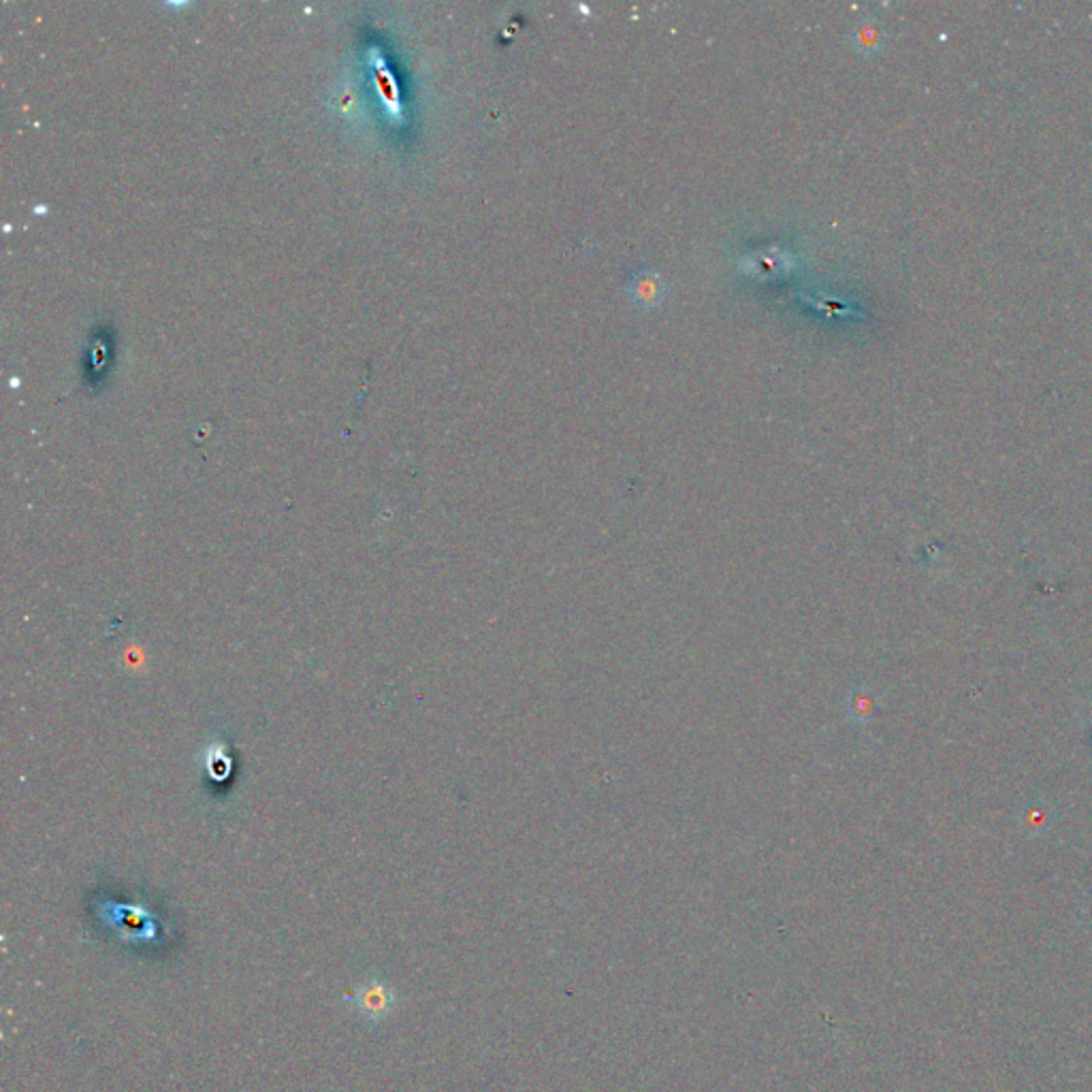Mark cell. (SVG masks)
Listing matches in <instances>:
<instances>
[{
    "label": "cell",
    "instance_id": "1",
    "mask_svg": "<svg viewBox=\"0 0 1092 1092\" xmlns=\"http://www.w3.org/2000/svg\"><path fill=\"white\" fill-rule=\"evenodd\" d=\"M351 1007L356 1016L372 1025L389 1018L397 1007V992L395 988L380 977H370L354 990V995L349 997Z\"/></svg>",
    "mask_w": 1092,
    "mask_h": 1092
},
{
    "label": "cell",
    "instance_id": "2",
    "mask_svg": "<svg viewBox=\"0 0 1092 1092\" xmlns=\"http://www.w3.org/2000/svg\"><path fill=\"white\" fill-rule=\"evenodd\" d=\"M666 293V284H663L662 275L655 272H638L628 282L630 301L640 307V310H655V307H660Z\"/></svg>",
    "mask_w": 1092,
    "mask_h": 1092
},
{
    "label": "cell",
    "instance_id": "3",
    "mask_svg": "<svg viewBox=\"0 0 1092 1092\" xmlns=\"http://www.w3.org/2000/svg\"><path fill=\"white\" fill-rule=\"evenodd\" d=\"M851 39H853V45H856V49H860V52H875V49L881 45L883 35H881L877 24L865 22V24H860L856 31H853Z\"/></svg>",
    "mask_w": 1092,
    "mask_h": 1092
},
{
    "label": "cell",
    "instance_id": "4",
    "mask_svg": "<svg viewBox=\"0 0 1092 1092\" xmlns=\"http://www.w3.org/2000/svg\"><path fill=\"white\" fill-rule=\"evenodd\" d=\"M1048 819H1050V809H1046L1041 802L1027 807L1025 813H1022V826L1027 830H1037V832L1044 830L1048 826Z\"/></svg>",
    "mask_w": 1092,
    "mask_h": 1092
}]
</instances>
